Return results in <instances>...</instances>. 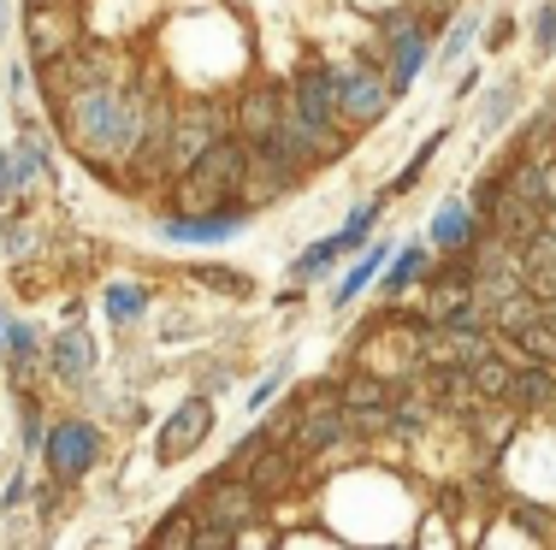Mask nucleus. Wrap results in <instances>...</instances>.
Here are the masks:
<instances>
[{"instance_id": "nucleus-1", "label": "nucleus", "mask_w": 556, "mask_h": 550, "mask_svg": "<svg viewBox=\"0 0 556 550\" xmlns=\"http://www.w3.org/2000/svg\"><path fill=\"white\" fill-rule=\"evenodd\" d=\"M166 89V65L161 60H137V72L118 84H89L77 95H65L48 125L60 130V142L77 154L84 166H96L108 183H118L137 149L149 142V101Z\"/></svg>"}, {"instance_id": "nucleus-2", "label": "nucleus", "mask_w": 556, "mask_h": 550, "mask_svg": "<svg viewBox=\"0 0 556 550\" xmlns=\"http://www.w3.org/2000/svg\"><path fill=\"white\" fill-rule=\"evenodd\" d=\"M243 178H249V142L231 130V137H219L214 149L195 154V161L166 183L161 207L166 214H219V207H237ZM161 207H154V214H161Z\"/></svg>"}, {"instance_id": "nucleus-3", "label": "nucleus", "mask_w": 556, "mask_h": 550, "mask_svg": "<svg viewBox=\"0 0 556 550\" xmlns=\"http://www.w3.org/2000/svg\"><path fill=\"white\" fill-rule=\"evenodd\" d=\"M113 444H118V438L96 421V414L60 402V409H54V426H48V438H42V456H36V468H42L54 486L77 491V486H89V479H96L101 468L113 462Z\"/></svg>"}, {"instance_id": "nucleus-4", "label": "nucleus", "mask_w": 556, "mask_h": 550, "mask_svg": "<svg viewBox=\"0 0 556 550\" xmlns=\"http://www.w3.org/2000/svg\"><path fill=\"white\" fill-rule=\"evenodd\" d=\"M42 379H48V397L77 402L89 385L108 379V344L89 320H60L48 325V356H42Z\"/></svg>"}, {"instance_id": "nucleus-5", "label": "nucleus", "mask_w": 556, "mask_h": 550, "mask_svg": "<svg viewBox=\"0 0 556 550\" xmlns=\"http://www.w3.org/2000/svg\"><path fill=\"white\" fill-rule=\"evenodd\" d=\"M285 84H290V113H296L320 142H332V154L343 161V154L355 149V130H343V119H338V65L332 60H302Z\"/></svg>"}, {"instance_id": "nucleus-6", "label": "nucleus", "mask_w": 556, "mask_h": 550, "mask_svg": "<svg viewBox=\"0 0 556 550\" xmlns=\"http://www.w3.org/2000/svg\"><path fill=\"white\" fill-rule=\"evenodd\" d=\"M184 503H190L195 521H207V527H225V533H249L267 521V503H261V491L249 486V479L237 474H219V468H207V474L190 479V491H184Z\"/></svg>"}, {"instance_id": "nucleus-7", "label": "nucleus", "mask_w": 556, "mask_h": 550, "mask_svg": "<svg viewBox=\"0 0 556 550\" xmlns=\"http://www.w3.org/2000/svg\"><path fill=\"white\" fill-rule=\"evenodd\" d=\"M219 432V402L202 391H184L178 402L154 421V468H178L190 456H202Z\"/></svg>"}, {"instance_id": "nucleus-8", "label": "nucleus", "mask_w": 556, "mask_h": 550, "mask_svg": "<svg viewBox=\"0 0 556 550\" xmlns=\"http://www.w3.org/2000/svg\"><path fill=\"white\" fill-rule=\"evenodd\" d=\"M391 107H396V89H391L386 65H367V60L338 65V119H343V130L367 137L374 125L391 119Z\"/></svg>"}, {"instance_id": "nucleus-9", "label": "nucleus", "mask_w": 556, "mask_h": 550, "mask_svg": "<svg viewBox=\"0 0 556 550\" xmlns=\"http://www.w3.org/2000/svg\"><path fill=\"white\" fill-rule=\"evenodd\" d=\"M77 42H84V12L54 7V0H24V60H30V72H48Z\"/></svg>"}, {"instance_id": "nucleus-10", "label": "nucleus", "mask_w": 556, "mask_h": 550, "mask_svg": "<svg viewBox=\"0 0 556 550\" xmlns=\"http://www.w3.org/2000/svg\"><path fill=\"white\" fill-rule=\"evenodd\" d=\"M255 231V214L249 207H219V214H154V238L172 248H219L231 238H249Z\"/></svg>"}, {"instance_id": "nucleus-11", "label": "nucleus", "mask_w": 556, "mask_h": 550, "mask_svg": "<svg viewBox=\"0 0 556 550\" xmlns=\"http://www.w3.org/2000/svg\"><path fill=\"white\" fill-rule=\"evenodd\" d=\"M285 113H290V84L285 77H243V84L231 89V130L249 142V149L267 142Z\"/></svg>"}, {"instance_id": "nucleus-12", "label": "nucleus", "mask_w": 556, "mask_h": 550, "mask_svg": "<svg viewBox=\"0 0 556 550\" xmlns=\"http://www.w3.org/2000/svg\"><path fill=\"white\" fill-rule=\"evenodd\" d=\"M154 308H161V291H154L149 279H137V272L101 284V320H108V332H113L118 349H130V344H137V332H149Z\"/></svg>"}, {"instance_id": "nucleus-13", "label": "nucleus", "mask_w": 556, "mask_h": 550, "mask_svg": "<svg viewBox=\"0 0 556 550\" xmlns=\"http://www.w3.org/2000/svg\"><path fill=\"white\" fill-rule=\"evenodd\" d=\"M391 255H396V238H374L355 260H343V272L332 279V296H326V314H350L379 279H386Z\"/></svg>"}, {"instance_id": "nucleus-14", "label": "nucleus", "mask_w": 556, "mask_h": 550, "mask_svg": "<svg viewBox=\"0 0 556 550\" xmlns=\"http://www.w3.org/2000/svg\"><path fill=\"white\" fill-rule=\"evenodd\" d=\"M480 219L468 214V202H462V190H450L439 207H432V219H427V243H432V255H468L473 243H480Z\"/></svg>"}, {"instance_id": "nucleus-15", "label": "nucleus", "mask_w": 556, "mask_h": 550, "mask_svg": "<svg viewBox=\"0 0 556 550\" xmlns=\"http://www.w3.org/2000/svg\"><path fill=\"white\" fill-rule=\"evenodd\" d=\"M255 373V361L243 356H225V349H202V356H184V391H202V397H225V391H237L243 379Z\"/></svg>"}, {"instance_id": "nucleus-16", "label": "nucleus", "mask_w": 556, "mask_h": 550, "mask_svg": "<svg viewBox=\"0 0 556 550\" xmlns=\"http://www.w3.org/2000/svg\"><path fill=\"white\" fill-rule=\"evenodd\" d=\"M432 243L427 238H408V243H396V255H391V267H386V279L374 284L379 291V303H408V296L427 284V272H432Z\"/></svg>"}, {"instance_id": "nucleus-17", "label": "nucleus", "mask_w": 556, "mask_h": 550, "mask_svg": "<svg viewBox=\"0 0 556 550\" xmlns=\"http://www.w3.org/2000/svg\"><path fill=\"white\" fill-rule=\"evenodd\" d=\"M42 248H48V226L30 202L0 214V260L7 267H30V260H42Z\"/></svg>"}, {"instance_id": "nucleus-18", "label": "nucleus", "mask_w": 556, "mask_h": 550, "mask_svg": "<svg viewBox=\"0 0 556 550\" xmlns=\"http://www.w3.org/2000/svg\"><path fill=\"white\" fill-rule=\"evenodd\" d=\"M432 54H439V36L432 30H408V36H396L391 42V54H386V77H391V89H396V101L408 95V89L420 84V77L432 72Z\"/></svg>"}, {"instance_id": "nucleus-19", "label": "nucleus", "mask_w": 556, "mask_h": 550, "mask_svg": "<svg viewBox=\"0 0 556 550\" xmlns=\"http://www.w3.org/2000/svg\"><path fill=\"white\" fill-rule=\"evenodd\" d=\"M343 248H338V231H326V238H314V243H302L296 255L285 260V284H296V291H314V284H332L338 272H343Z\"/></svg>"}, {"instance_id": "nucleus-20", "label": "nucleus", "mask_w": 556, "mask_h": 550, "mask_svg": "<svg viewBox=\"0 0 556 550\" xmlns=\"http://www.w3.org/2000/svg\"><path fill=\"white\" fill-rule=\"evenodd\" d=\"M7 154H12V178H18V202H30L54 178V142H48L42 125H30V130H18V142Z\"/></svg>"}, {"instance_id": "nucleus-21", "label": "nucleus", "mask_w": 556, "mask_h": 550, "mask_svg": "<svg viewBox=\"0 0 556 550\" xmlns=\"http://www.w3.org/2000/svg\"><path fill=\"white\" fill-rule=\"evenodd\" d=\"M521 101H527V84L521 77H497V84H485L480 95H473V130H480V142H492L509 130V119L521 113Z\"/></svg>"}, {"instance_id": "nucleus-22", "label": "nucleus", "mask_w": 556, "mask_h": 550, "mask_svg": "<svg viewBox=\"0 0 556 550\" xmlns=\"http://www.w3.org/2000/svg\"><path fill=\"white\" fill-rule=\"evenodd\" d=\"M503 409H509L515 421H545L556 409V367H521V373L509 379Z\"/></svg>"}, {"instance_id": "nucleus-23", "label": "nucleus", "mask_w": 556, "mask_h": 550, "mask_svg": "<svg viewBox=\"0 0 556 550\" xmlns=\"http://www.w3.org/2000/svg\"><path fill=\"white\" fill-rule=\"evenodd\" d=\"M184 279H190L195 291H207V296H219V303H231V308H243V303H255V296H261L255 272L219 267V260H195V267H184Z\"/></svg>"}, {"instance_id": "nucleus-24", "label": "nucleus", "mask_w": 556, "mask_h": 550, "mask_svg": "<svg viewBox=\"0 0 556 550\" xmlns=\"http://www.w3.org/2000/svg\"><path fill=\"white\" fill-rule=\"evenodd\" d=\"M54 409L60 402L48 391H30V397H12V432H18V462H36L42 456V438L54 426Z\"/></svg>"}, {"instance_id": "nucleus-25", "label": "nucleus", "mask_w": 556, "mask_h": 550, "mask_svg": "<svg viewBox=\"0 0 556 550\" xmlns=\"http://www.w3.org/2000/svg\"><path fill=\"white\" fill-rule=\"evenodd\" d=\"M290 385H296V344H285V349H278V356L255 373V385L243 391V414H249V421H261V414H267Z\"/></svg>"}, {"instance_id": "nucleus-26", "label": "nucleus", "mask_w": 556, "mask_h": 550, "mask_svg": "<svg viewBox=\"0 0 556 550\" xmlns=\"http://www.w3.org/2000/svg\"><path fill=\"white\" fill-rule=\"evenodd\" d=\"M480 30H485V7H462L456 18L444 24V36H439V54H432V72H462L468 48H480Z\"/></svg>"}, {"instance_id": "nucleus-27", "label": "nucleus", "mask_w": 556, "mask_h": 550, "mask_svg": "<svg viewBox=\"0 0 556 550\" xmlns=\"http://www.w3.org/2000/svg\"><path fill=\"white\" fill-rule=\"evenodd\" d=\"M338 409H391V379L374 367H343L338 373Z\"/></svg>"}, {"instance_id": "nucleus-28", "label": "nucleus", "mask_w": 556, "mask_h": 550, "mask_svg": "<svg viewBox=\"0 0 556 550\" xmlns=\"http://www.w3.org/2000/svg\"><path fill=\"white\" fill-rule=\"evenodd\" d=\"M444 142H450V125L432 130V137L420 142V149L408 154L403 166H396V178H391V183H379V195H386V202H403V195H415V190H420V178L432 172V161H439V149H444Z\"/></svg>"}, {"instance_id": "nucleus-29", "label": "nucleus", "mask_w": 556, "mask_h": 550, "mask_svg": "<svg viewBox=\"0 0 556 550\" xmlns=\"http://www.w3.org/2000/svg\"><path fill=\"white\" fill-rule=\"evenodd\" d=\"M267 450H278V438H273V426L267 421H249L243 432H237V438L231 444H225V456H219V474H237V479H249V468H255L261 462V456H267Z\"/></svg>"}, {"instance_id": "nucleus-30", "label": "nucleus", "mask_w": 556, "mask_h": 550, "mask_svg": "<svg viewBox=\"0 0 556 550\" xmlns=\"http://www.w3.org/2000/svg\"><path fill=\"white\" fill-rule=\"evenodd\" d=\"M190 539H195V515H190V503H166L161 515L149 521V533H142V545L149 550H190Z\"/></svg>"}, {"instance_id": "nucleus-31", "label": "nucleus", "mask_w": 556, "mask_h": 550, "mask_svg": "<svg viewBox=\"0 0 556 550\" xmlns=\"http://www.w3.org/2000/svg\"><path fill=\"white\" fill-rule=\"evenodd\" d=\"M30 486H36V462H12L7 479H0V521L7 527H18L30 515Z\"/></svg>"}, {"instance_id": "nucleus-32", "label": "nucleus", "mask_w": 556, "mask_h": 550, "mask_svg": "<svg viewBox=\"0 0 556 550\" xmlns=\"http://www.w3.org/2000/svg\"><path fill=\"white\" fill-rule=\"evenodd\" d=\"M515 373H521V361H515V356H503V349H497V356H485L480 367H473V397H480V402H503V397H509V379Z\"/></svg>"}, {"instance_id": "nucleus-33", "label": "nucleus", "mask_w": 556, "mask_h": 550, "mask_svg": "<svg viewBox=\"0 0 556 550\" xmlns=\"http://www.w3.org/2000/svg\"><path fill=\"white\" fill-rule=\"evenodd\" d=\"M539 320V303L527 291H515V296H503L497 308H485V332L492 337H515L521 325H533Z\"/></svg>"}, {"instance_id": "nucleus-34", "label": "nucleus", "mask_w": 556, "mask_h": 550, "mask_svg": "<svg viewBox=\"0 0 556 550\" xmlns=\"http://www.w3.org/2000/svg\"><path fill=\"white\" fill-rule=\"evenodd\" d=\"M65 503H72V491L54 486V479H48L42 468H36V486H30V527H36V533H48V527H54V521L65 515Z\"/></svg>"}, {"instance_id": "nucleus-35", "label": "nucleus", "mask_w": 556, "mask_h": 550, "mask_svg": "<svg viewBox=\"0 0 556 550\" xmlns=\"http://www.w3.org/2000/svg\"><path fill=\"white\" fill-rule=\"evenodd\" d=\"M462 202H468V214L480 219V226H492V219H497V207H503V172H497V166H485L480 178H468Z\"/></svg>"}, {"instance_id": "nucleus-36", "label": "nucleus", "mask_w": 556, "mask_h": 550, "mask_svg": "<svg viewBox=\"0 0 556 550\" xmlns=\"http://www.w3.org/2000/svg\"><path fill=\"white\" fill-rule=\"evenodd\" d=\"M527 48H533L539 65L556 54V0H539L533 7V18H527Z\"/></svg>"}, {"instance_id": "nucleus-37", "label": "nucleus", "mask_w": 556, "mask_h": 550, "mask_svg": "<svg viewBox=\"0 0 556 550\" xmlns=\"http://www.w3.org/2000/svg\"><path fill=\"white\" fill-rule=\"evenodd\" d=\"M273 550H350L343 539H332L326 527H296V533H278Z\"/></svg>"}, {"instance_id": "nucleus-38", "label": "nucleus", "mask_w": 556, "mask_h": 550, "mask_svg": "<svg viewBox=\"0 0 556 550\" xmlns=\"http://www.w3.org/2000/svg\"><path fill=\"white\" fill-rule=\"evenodd\" d=\"M515 30H521V24H515V12H492V18H485V30H480V48H485V54H503V48L515 42Z\"/></svg>"}, {"instance_id": "nucleus-39", "label": "nucleus", "mask_w": 556, "mask_h": 550, "mask_svg": "<svg viewBox=\"0 0 556 550\" xmlns=\"http://www.w3.org/2000/svg\"><path fill=\"white\" fill-rule=\"evenodd\" d=\"M237 539H243V533H225V527H207V521H195L190 550H237Z\"/></svg>"}, {"instance_id": "nucleus-40", "label": "nucleus", "mask_w": 556, "mask_h": 550, "mask_svg": "<svg viewBox=\"0 0 556 550\" xmlns=\"http://www.w3.org/2000/svg\"><path fill=\"white\" fill-rule=\"evenodd\" d=\"M480 89H485V72L468 60V72H456V89H450V95H456V101H473Z\"/></svg>"}, {"instance_id": "nucleus-41", "label": "nucleus", "mask_w": 556, "mask_h": 550, "mask_svg": "<svg viewBox=\"0 0 556 550\" xmlns=\"http://www.w3.org/2000/svg\"><path fill=\"white\" fill-rule=\"evenodd\" d=\"M7 207H18V178H12V154L0 149V214Z\"/></svg>"}, {"instance_id": "nucleus-42", "label": "nucleus", "mask_w": 556, "mask_h": 550, "mask_svg": "<svg viewBox=\"0 0 556 550\" xmlns=\"http://www.w3.org/2000/svg\"><path fill=\"white\" fill-rule=\"evenodd\" d=\"M308 303V291H296V284H285V291H273V308H302Z\"/></svg>"}, {"instance_id": "nucleus-43", "label": "nucleus", "mask_w": 556, "mask_h": 550, "mask_svg": "<svg viewBox=\"0 0 556 550\" xmlns=\"http://www.w3.org/2000/svg\"><path fill=\"white\" fill-rule=\"evenodd\" d=\"M12 36V0H0V42Z\"/></svg>"}, {"instance_id": "nucleus-44", "label": "nucleus", "mask_w": 556, "mask_h": 550, "mask_svg": "<svg viewBox=\"0 0 556 550\" xmlns=\"http://www.w3.org/2000/svg\"><path fill=\"white\" fill-rule=\"evenodd\" d=\"M545 190H551V226H556V166H545Z\"/></svg>"}, {"instance_id": "nucleus-45", "label": "nucleus", "mask_w": 556, "mask_h": 550, "mask_svg": "<svg viewBox=\"0 0 556 550\" xmlns=\"http://www.w3.org/2000/svg\"><path fill=\"white\" fill-rule=\"evenodd\" d=\"M7 325H12V308L0 303V349H7Z\"/></svg>"}, {"instance_id": "nucleus-46", "label": "nucleus", "mask_w": 556, "mask_h": 550, "mask_svg": "<svg viewBox=\"0 0 556 550\" xmlns=\"http://www.w3.org/2000/svg\"><path fill=\"white\" fill-rule=\"evenodd\" d=\"M539 320H545L551 332H556V303H539Z\"/></svg>"}, {"instance_id": "nucleus-47", "label": "nucleus", "mask_w": 556, "mask_h": 550, "mask_svg": "<svg viewBox=\"0 0 556 550\" xmlns=\"http://www.w3.org/2000/svg\"><path fill=\"white\" fill-rule=\"evenodd\" d=\"M54 7H72V12H84V0H54Z\"/></svg>"}]
</instances>
